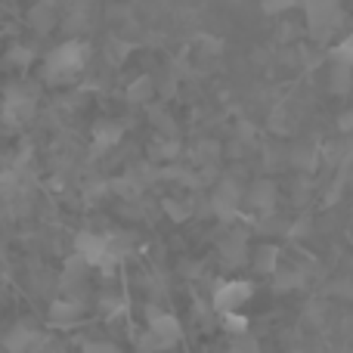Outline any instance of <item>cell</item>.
Segmentation results:
<instances>
[{
    "mask_svg": "<svg viewBox=\"0 0 353 353\" xmlns=\"http://www.w3.org/2000/svg\"><path fill=\"white\" fill-rule=\"evenodd\" d=\"M84 353H121V350H118L115 344H103V341H99V344H84Z\"/></svg>",
    "mask_w": 353,
    "mask_h": 353,
    "instance_id": "cell-28",
    "label": "cell"
},
{
    "mask_svg": "<svg viewBox=\"0 0 353 353\" xmlns=\"http://www.w3.org/2000/svg\"><path fill=\"white\" fill-rule=\"evenodd\" d=\"M78 316H81V304L72 298H56L47 310V323L53 329H72L78 323Z\"/></svg>",
    "mask_w": 353,
    "mask_h": 353,
    "instance_id": "cell-7",
    "label": "cell"
},
{
    "mask_svg": "<svg viewBox=\"0 0 353 353\" xmlns=\"http://www.w3.org/2000/svg\"><path fill=\"white\" fill-rule=\"evenodd\" d=\"M329 90L335 93V97H347L353 90V68L347 65H332L329 72Z\"/></svg>",
    "mask_w": 353,
    "mask_h": 353,
    "instance_id": "cell-10",
    "label": "cell"
},
{
    "mask_svg": "<svg viewBox=\"0 0 353 353\" xmlns=\"http://www.w3.org/2000/svg\"><path fill=\"white\" fill-rule=\"evenodd\" d=\"M288 6H292V3H288V0H282V3H263L261 10L263 12H282V10H288Z\"/></svg>",
    "mask_w": 353,
    "mask_h": 353,
    "instance_id": "cell-30",
    "label": "cell"
},
{
    "mask_svg": "<svg viewBox=\"0 0 353 353\" xmlns=\"http://www.w3.org/2000/svg\"><path fill=\"white\" fill-rule=\"evenodd\" d=\"M232 353H257V344L251 341L248 335H242V338H236V344H232Z\"/></svg>",
    "mask_w": 353,
    "mask_h": 353,
    "instance_id": "cell-25",
    "label": "cell"
},
{
    "mask_svg": "<svg viewBox=\"0 0 353 353\" xmlns=\"http://www.w3.org/2000/svg\"><path fill=\"white\" fill-rule=\"evenodd\" d=\"M292 165L298 171H313L316 168V149H307V146L292 149Z\"/></svg>",
    "mask_w": 353,
    "mask_h": 353,
    "instance_id": "cell-17",
    "label": "cell"
},
{
    "mask_svg": "<svg viewBox=\"0 0 353 353\" xmlns=\"http://www.w3.org/2000/svg\"><path fill=\"white\" fill-rule=\"evenodd\" d=\"M304 12H307V28H310L313 41H329L332 31H338L341 22H344V12L335 0H325V3H307Z\"/></svg>",
    "mask_w": 353,
    "mask_h": 353,
    "instance_id": "cell-2",
    "label": "cell"
},
{
    "mask_svg": "<svg viewBox=\"0 0 353 353\" xmlns=\"http://www.w3.org/2000/svg\"><path fill=\"white\" fill-rule=\"evenodd\" d=\"M199 149H201V152H199L201 159H217V152H220V146H217L214 140H211V143H201Z\"/></svg>",
    "mask_w": 353,
    "mask_h": 353,
    "instance_id": "cell-29",
    "label": "cell"
},
{
    "mask_svg": "<svg viewBox=\"0 0 353 353\" xmlns=\"http://www.w3.org/2000/svg\"><path fill=\"white\" fill-rule=\"evenodd\" d=\"M208 208H211V214H214V217H220L223 223H230V220L236 217V205H230V201L220 199V195H211V205H208Z\"/></svg>",
    "mask_w": 353,
    "mask_h": 353,
    "instance_id": "cell-19",
    "label": "cell"
},
{
    "mask_svg": "<svg viewBox=\"0 0 353 353\" xmlns=\"http://www.w3.org/2000/svg\"><path fill=\"white\" fill-rule=\"evenodd\" d=\"M276 273H279V270H276ZM301 282H304V276L298 273V270H285V273H279L276 276V288H294V285H301Z\"/></svg>",
    "mask_w": 353,
    "mask_h": 353,
    "instance_id": "cell-21",
    "label": "cell"
},
{
    "mask_svg": "<svg viewBox=\"0 0 353 353\" xmlns=\"http://www.w3.org/2000/svg\"><path fill=\"white\" fill-rule=\"evenodd\" d=\"M329 59H332V65H347V68H353V31H350V34H344L338 43H332Z\"/></svg>",
    "mask_w": 353,
    "mask_h": 353,
    "instance_id": "cell-12",
    "label": "cell"
},
{
    "mask_svg": "<svg viewBox=\"0 0 353 353\" xmlns=\"http://www.w3.org/2000/svg\"><path fill=\"white\" fill-rule=\"evenodd\" d=\"M74 254H78L87 267L112 270L118 263V257L112 254V248H109V239H105V236H93V232H81V236L74 239Z\"/></svg>",
    "mask_w": 353,
    "mask_h": 353,
    "instance_id": "cell-3",
    "label": "cell"
},
{
    "mask_svg": "<svg viewBox=\"0 0 353 353\" xmlns=\"http://www.w3.org/2000/svg\"><path fill=\"white\" fill-rule=\"evenodd\" d=\"M338 128H341V134H353V109L338 115Z\"/></svg>",
    "mask_w": 353,
    "mask_h": 353,
    "instance_id": "cell-26",
    "label": "cell"
},
{
    "mask_svg": "<svg viewBox=\"0 0 353 353\" xmlns=\"http://www.w3.org/2000/svg\"><path fill=\"white\" fill-rule=\"evenodd\" d=\"M248 205L254 208L257 214H273V208H276V183L273 180H257L254 186L248 189Z\"/></svg>",
    "mask_w": 353,
    "mask_h": 353,
    "instance_id": "cell-8",
    "label": "cell"
},
{
    "mask_svg": "<svg viewBox=\"0 0 353 353\" xmlns=\"http://www.w3.org/2000/svg\"><path fill=\"white\" fill-rule=\"evenodd\" d=\"M276 248H261V254H257V270H261V273H276Z\"/></svg>",
    "mask_w": 353,
    "mask_h": 353,
    "instance_id": "cell-20",
    "label": "cell"
},
{
    "mask_svg": "<svg viewBox=\"0 0 353 353\" xmlns=\"http://www.w3.org/2000/svg\"><path fill=\"white\" fill-rule=\"evenodd\" d=\"M214 195H220V199H226L230 205H239V201L245 199V192H242V183L239 180H232V176H223V180L217 183V189H214Z\"/></svg>",
    "mask_w": 353,
    "mask_h": 353,
    "instance_id": "cell-16",
    "label": "cell"
},
{
    "mask_svg": "<svg viewBox=\"0 0 353 353\" xmlns=\"http://www.w3.org/2000/svg\"><path fill=\"white\" fill-rule=\"evenodd\" d=\"M220 251H223V261H226V263H232V267L245 263V257H248V251H245V236L239 232V236L226 239V242L220 245Z\"/></svg>",
    "mask_w": 353,
    "mask_h": 353,
    "instance_id": "cell-13",
    "label": "cell"
},
{
    "mask_svg": "<svg viewBox=\"0 0 353 353\" xmlns=\"http://www.w3.org/2000/svg\"><path fill=\"white\" fill-rule=\"evenodd\" d=\"M34 93L25 90V87H10L6 90V99H3V109H0V115H3L6 124H12V128H19V124L31 121L34 118Z\"/></svg>",
    "mask_w": 353,
    "mask_h": 353,
    "instance_id": "cell-4",
    "label": "cell"
},
{
    "mask_svg": "<svg viewBox=\"0 0 353 353\" xmlns=\"http://www.w3.org/2000/svg\"><path fill=\"white\" fill-rule=\"evenodd\" d=\"M292 353H307V350H301V347H294V350H292Z\"/></svg>",
    "mask_w": 353,
    "mask_h": 353,
    "instance_id": "cell-32",
    "label": "cell"
},
{
    "mask_svg": "<svg viewBox=\"0 0 353 353\" xmlns=\"http://www.w3.org/2000/svg\"><path fill=\"white\" fill-rule=\"evenodd\" d=\"M223 329L232 338L248 335V316H242V313H223Z\"/></svg>",
    "mask_w": 353,
    "mask_h": 353,
    "instance_id": "cell-18",
    "label": "cell"
},
{
    "mask_svg": "<svg viewBox=\"0 0 353 353\" xmlns=\"http://www.w3.org/2000/svg\"><path fill=\"white\" fill-rule=\"evenodd\" d=\"M165 211H168V217H171L174 223H183V220L189 217V208L186 205H176L174 199H165Z\"/></svg>",
    "mask_w": 353,
    "mask_h": 353,
    "instance_id": "cell-22",
    "label": "cell"
},
{
    "mask_svg": "<svg viewBox=\"0 0 353 353\" xmlns=\"http://www.w3.org/2000/svg\"><path fill=\"white\" fill-rule=\"evenodd\" d=\"M34 341H37V335L28 329V325H16V329L6 335L3 344H6V350H10V353H25Z\"/></svg>",
    "mask_w": 353,
    "mask_h": 353,
    "instance_id": "cell-11",
    "label": "cell"
},
{
    "mask_svg": "<svg viewBox=\"0 0 353 353\" xmlns=\"http://www.w3.org/2000/svg\"><path fill=\"white\" fill-rule=\"evenodd\" d=\"M347 159H353V143H350V146H347Z\"/></svg>",
    "mask_w": 353,
    "mask_h": 353,
    "instance_id": "cell-31",
    "label": "cell"
},
{
    "mask_svg": "<svg viewBox=\"0 0 353 353\" xmlns=\"http://www.w3.org/2000/svg\"><path fill=\"white\" fill-rule=\"evenodd\" d=\"M121 137H124L121 124L103 121V124H97V130H93V149H97V152H105V149H112L115 143H121Z\"/></svg>",
    "mask_w": 353,
    "mask_h": 353,
    "instance_id": "cell-9",
    "label": "cell"
},
{
    "mask_svg": "<svg viewBox=\"0 0 353 353\" xmlns=\"http://www.w3.org/2000/svg\"><path fill=\"white\" fill-rule=\"evenodd\" d=\"M28 16H31V22H34V28L47 31V28L56 25V6L53 3H37V6H31Z\"/></svg>",
    "mask_w": 353,
    "mask_h": 353,
    "instance_id": "cell-14",
    "label": "cell"
},
{
    "mask_svg": "<svg viewBox=\"0 0 353 353\" xmlns=\"http://www.w3.org/2000/svg\"><path fill=\"white\" fill-rule=\"evenodd\" d=\"M87 56H90V47H87L84 41H65V43H59V47H56L53 53L47 56V62H43V78H47V81L68 78V74H74L81 65H84Z\"/></svg>",
    "mask_w": 353,
    "mask_h": 353,
    "instance_id": "cell-1",
    "label": "cell"
},
{
    "mask_svg": "<svg viewBox=\"0 0 353 353\" xmlns=\"http://www.w3.org/2000/svg\"><path fill=\"white\" fill-rule=\"evenodd\" d=\"M152 90H155L152 78H149V74H140V78L128 87V99L130 103H146V99H152Z\"/></svg>",
    "mask_w": 353,
    "mask_h": 353,
    "instance_id": "cell-15",
    "label": "cell"
},
{
    "mask_svg": "<svg viewBox=\"0 0 353 353\" xmlns=\"http://www.w3.org/2000/svg\"><path fill=\"white\" fill-rule=\"evenodd\" d=\"M155 155H159V159H174L176 155V143L171 140V143H159V146H155Z\"/></svg>",
    "mask_w": 353,
    "mask_h": 353,
    "instance_id": "cell-27",
    "label": "cell"
},
{
    "mask_svg": "<svg viewBox=\"0 0 353 353\" xmlns=\"http://www.w3.org/2000/svg\"><path fill=\"white\" fill-rule=\"evenodd\" d=\"M149 332H152L155 338L161 341V347H174L176 341L183 338V325H180V319L171 316V313H159V310H152L149 307Z\"/></svg>",
    "mask_w": 353,
    "mask_h": 353,
    "instance_id": "cell-6",
    "label": "cell"
},
{
    "mask_svg": "<svg viewBox=\"0 0 353 353\" xmlns=\"http://www.w3.org/2000/svg\"><path fill=\"white\" fill-rule=\"evenodd\" d=\"M137 344H140V353H159V350H165V347H161V341H159V338H155L149 329L143 332L140 341H137Z\"/></svg>",
    "mask_w": 353,
    "mask_h": 353,
    "instance_id": "cell-23",
    "label": "cell"
},
{
    "mask_svg": "<svg viewBox=\"0 0 353 353\" xmlns=\"http://www.w3.org/2000/svg\"><path fill=\"white\" fill-rule=\"evenodd\" d=\"M6 59H10L12 65H28V59H31V50H28V47H12L10 53H6Z\"/></svg>",
    "mask_w": 353,
    "mask_h": 353,
    "instance_id": "cell-24",
    "label": "cell"
},
{
    "mask_svg": "<svg viewBox=\"0 0 353 353\" xmlns=\"http://www.w3.org/2000/svg\"><path fill=\"white\" fill-rule=\"evenodd\" d=\"M254 294V285L245 279H236V282H226L214 292V310L223 316V313H239V307Z\"/></svg>",
    "mask_w": 353,
    "mask_h": 353,
    "instance_id": "cell-5",
    "label": "cell"
}]
</instances>
